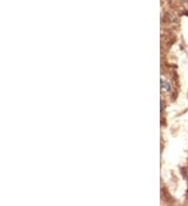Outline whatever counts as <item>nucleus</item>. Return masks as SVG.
<instances>
[{
	"label": "nucleus",
	"mask_w": 188,
	"mask_h": 206,
	"mask_svg": "<svg viewBox=\"0 0 188 206\" xmlns=\"http://www.w3.org/2000/svg\"><path fill=\"white\" fill-rule=\"evenodd\" d=\"M160 84H161V91L163 92L165 94H169L171 92V86L168 81L165 79V78H161V81H160Z\"/></svg>",
	"instance_id": "obj_1"
}]
</instances>
